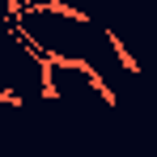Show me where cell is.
<instances>
[{"mask_svg": "<svg viewBox=\"0 0 157 157\" xmlns=\"http://www.w3.org/2000/svg\"><path fill=\"white\" fill-rule=\"evenodd\" d=\"M106 38H110V47H115V55H119V64H123L128 72H140V68H136V59L128 55V47H123V38H119V34H106Z\"/></svg>", "mask_w": 157, "mask_h": 157, "instance_id": "obj_1", "label": "cell"}, {"mask_svg": "<svg viewBox=\"0 0 157 157\" xmlns=\"http://www.w3.org/2000/svg\"><path fill=\"white\" fill-rule=\"evenodd\" d=\"M0 102H9V106H26V102H21V94H17V89H4V94H0Z\"/></svg>", "mask_w": 157, "mask_h": 157, "instance_id": "obj_2", "label": "cell"}]
</instances>
